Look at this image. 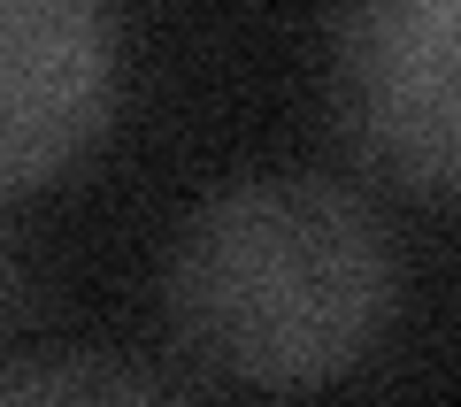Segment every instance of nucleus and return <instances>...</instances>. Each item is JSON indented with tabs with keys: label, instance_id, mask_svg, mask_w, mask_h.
Instances as JSON below:
<instances>
[{
	"label": "nucleus",
	"instance_id": "obj_3",
	"mask_svg": "<svg viewBox=\"0 0 461 407\" xmlns=\"http://www.w3.org/2000/svg\"><path fill=\"white\" fill-rule=\"evenodd\" d=\"M115 108L108 0H0V200L62 177Z\"/></svg>",
	"mask_w": 461,
	"mask_h": 407
},
{
	"label": "nucleus",
	"instance_id": "obj_1",
	"mask_svg": "<svg viewBox=\"0 0 461 407\" xmlns=\"http://www.w3.org/2000/svg\"><path fill=\"white\" fill-rule=\"evenodd\" d=\"M162 315L177 354L215 384L308 392L377 346L393 315V246L339 185L254 177L185 223Z\"/></svg>",
	"mask_w": 461,
	"mask_h": 407
},
{
	"label": "nucleus",
	"instance_id": "obj_5",
	"mask_svg": "<svg viewBox=\"0 0 461 407\" xmlns=\"http://www.w3.org/2000/svg\"><path fill=\"white\" fill-rule=\"evenodd\" d=\"M0 285H8V269H0Z\"/></svg>",
	"mask_w": 461,
	"mask_h": 407
},
{
	"label": "nucleus",
	"instance_id": "obj_2",
	"mask_svg": "<svg viewBox=\"0 0 461 407\" xmlns=\"http://www.w3.org/2000/svg\"><path fill=\"white\" fill-rule=\"evenodd\" d=\"M330 123L400 193H454V0H346L330 32Z\"/></svg>",
	"mask_w": 461,
	"mask_h": 407
},
{
	"label": "nucleus",
	"instance_id": "obj_4",
	"mask_svg": "<svg viewBox=\"0 0 461 407\" xmlns=\"http://www.w3.org/2000/svg\"><path fill=\"white\" fill-rule=\"evenodd\" d=\"M154 376L100 369V361H54V369H0V400H154Z\"/></svg>",
	"mask_w": 461,
	"mask_h": 407
}]
</instances>
